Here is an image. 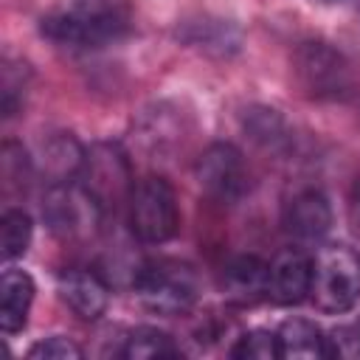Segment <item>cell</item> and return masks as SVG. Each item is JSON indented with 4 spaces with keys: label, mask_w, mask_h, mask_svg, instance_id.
<instances>
[{
    "label": "cell",
    "mask_w": 360,
    "mask_h": 360,
    "mask_svg": "<svg viewBox=\"0 0 360 360\" xmlns=\"http://www.w3.org/2000/svg\"><path fill=\"white\" fill-rule=\"evenodd\" d=\"M231 357L236 360H273L281 357L278 352V335L270 329H250L236 338V343L228 349Z\"/></svg>",
    "instance_id": "20"
},
{
    "label": "cell",
    "mask_w": 360,
    "mask_h": 360,
    "mask_svg": "<svg viewBox=\"0 0 360 360\" xmlns=\"http://www.w3.org/2000/svg\"><path fill=\"white\" fill-rule=\"evenodd\" d=\"M0 166H3V186H6V191H8L11 186H22V183L31 177V172H34L31 158H28V155L22 152V146L14 143V141H6V143H3Z\"/></svg>",
    "instance_id": "22"
},
{
    "label": "cell",
    "mask_w": 360,
    "mask_h": 360,
    "mask_svg": "<svg viewBox=\"0 0 360 360\" xmlns=\"http://www.w3.org/2000/svg\"><path fill=\"white\" fill-rule=\"evenodd\" d=\"M59 298L82 321H98L110 304V287L104 278L87 267H68L56 276Z\"/></svg>",
    "instance_id": "11"
},
{
    "label": "cell",
    "mask_w": 360,
    "mask_h": 360,
    "mask_svg": "<svg viewBox=\"0 0 360 360\" xmlns=\"http://www.w3.org/2000/svg\"><path fill=\"white\" fill-rule=\"evenodd\" d=\"M42 217L51 225L53 233L76 236V233L87 231V222L101 219L104 214L87 197V191L73 180V183H56V186L48 188L45 205H42Z\"/></svg>",
    "instance_id": "8"
},
{
    "label": "cell",
    "mask_w": 360,
    "mask_h": 360,
    "mask_svg": "<svg viewBox=\"0 0 360 360\" xmlns=\"http://www.w3.org/2000/svg\"><path fill=\"white\" fill-rule=\"evenodd\" d=\"M312 290V256L301 248H287L270 262V301L295 307L309 298Z\"/></svg>",
    "instance_id": "12"
},
{
    "label": "cell",
    "mask_w": 360,
    "mask_h": 360,
    "mask_svg": "<svg viewBox=\"0 0 360 360\" xmlns=\"http://www.w3.org/2000/svg\"><path fill=\"white\" fill-rule=\"evenodd\" d=\"M129 0H56L39 17V34L56 48L98 51L132 31Z\"/></svg>",
    "instance_id": "1"
},
{
    "label": "cell",
    "mask_w": 360,
    "mask_h": 360,
    "mask_svg": "<svg viewBox=\"0 0 360 360\" xmlns=\"http://www.w3.org/2000/svg\"><path fill=\"white\" fill-rule=\"evenodd\" d=\"M309 298L326 315L349 312L360 301V256L346 245L323 248L312 259Z\"/></svg>",
    "instance_id": "6"
},
{
    "label": "cell",
    "mask_w": 360,
    "mask_h": 360,
    "mask_svg": "<svg viewBox=\"0 0 360 360\" xmlns=\"http://www.w3.org/2000/svg\"><path fill=\"white\" fill-rule=\"evenodd\" d=\"M138 301L158 315H183L200 301V276L180 259H149L132 278Z\"/></svg>",
    "instance_id": "3"
},
{
    "label": "cell",
    "mask_w": 360,
    "mask_h": 360,
    "mask_svg": "<svg viewBox=\"0 0 360 360\" xmlns=\"http://www.w3.org/2000/svg\"><path fill=\"white\" fill-rule=\"evenodd\" d=\"M127 222L138 242L163 245L180 228V205L174 186L160 174H146L132 186L127 200Z\"/></svg>",
    "instance_id": "4"
},
{
    "label": "cell",
    "mask_w": 360,
    "mask_h": 360,
    "mask_svg": "<svg viewBox=\"0 0 360 360\" xmlns=\"http://www.w3.org/2000/svg\"><path fill=\"white\" fill-rule=\"evenodd\" d=\"M292 79L312 101L349 104L360 96V82L352 62L321 39H307L292 51Z\"/></svg>",
    "instance_id": "2"
},
{
    "label": "cell",
    "mask_w": 360,
    "mask_h": 360,
    "mask_svg": "<svg viewBox=\"0 0 360 360\" xmlns=\"http://www.w3.org/2000/svg\"><path fill=\"white\" fill-rule=\"evenodd\" d=\"M25 87H28V68H25L22 62H20V65L6 62L3 79H0V107H3V118H11V115L22 107Z\"/></svg>",
    "instance_id": "21"
},
{
    "label": "cell",
    "mask_w": 360,
    "mask_h": 360,
    "mask_svg": "<svg viewBox=\"0 0 360 360\" xmlns=\"http://www.w3.org/2000/svg\"><path fill=\"white\" fill-rule=\"evenodd\" d=\"M118 354L127 360H174L183 352L169 332L158 326H138L124 338V346Z\"/></svg>",
    "instance_id": "17"
},
{
    "label": "cell",
    "mask_w": 360,
    "mask_h": 360,
    "mask_svg": "<svg viewBox=\"0 0 360 360\" xmlns=\"http://www.w3.org/2000/svg\"><path fill=\"white\" fill-rule=\"evenodd\" d=\"M326 338H329V357H360V329L340 326Z\"/></svg>",
    "instance_id": "24"
},
{
    "label": "cell",
    "mask_w": 360,
    "mask_h": 360,
    "mask_svg": "<svg viewBox=\"0 0 360 360\" xmlns=\"http://www.w3.org/2000/svg\"><path fill=\"white\" fill-rule=\"evenodd\" d=\"M76 183L87 191V197L98 205L104 217L127 208L135 186L127 152L118 143H93L90 149H84V163Z\"/></svg>",
    "instance_id": "5"
},
{
    "label": "cell",
    "mask_w": 360,
    "mask_h": 360,
    "mask_svg": "<svg viewBox=\"0 0 360 360\" xmlns=\"http://www.w3.org/2000/svg\"><path fill=\"white\" fill-rule=\"evenodd\" d=\"M37 284L34 278L20 267H6L0 276V329L3 335L22 332L31 304H34Z\"/></svg>",
    "instance_id": "13"
},
{
    "label": "cell",
    "mask_w": 360,
    "mask_h": 360,
    "mask_svg": "<svg viewBox=\"0 0 360 360\" xmlns=\"http://www.w3.org/2000/svg\"><path fill=\"white\" fill-rule=\"evenodd\" d=\"M180 37H183V42H188L205 53H217V56H228V53L239 51V31L225 20L186 22Z\"/></svg>",
    "instance_id": "16"
},
{
    "label": "cell",
    "mask_w": 360,
    "mask_h": 360,
    "mask_svg": "<svg viewBox=\"0 0 360 360\" xmlns=\"http://www.w3.org/2000/svg\"><path fill=\"white\" fill-rule=\"evenodd\" d=\"M312 3H321V6H338V3H346V0H312Z\"/></svg>",
    "instance_id": "26"
},
{
    "label": "cell",
    "mask_w": 360,
    "mask_h": 360,
    "mask_svg": "<svg viewBox=\"0 0 360 360\" xmlns=\"http://www.w3.org/2000/svg\"><path fill=\"white\" fill-rule=\"evenodd\" d=\"M28 357H34V360H82L84 352H82V346L73 343L70 338H65V335H51V338H45V340L34 343V346L28 349Z\"/></svg>",
    "instance_id": "23"
},
{
    "label": "cell",
    "mask_w": 360,
    "mask_h": 360,
    "mask_svg": "<svg viewBox=\"0 0 360 360\" xmlns=\"http://www.w3.org/2000/svg\"><path fill=\"white\" fill-rule=\"evenodd\" d=\"M245 129L250 132V138L267 149H278L290 141V132H287V124L284 118L270 110V107H250L245 110Z\"/></svg>",
    "instance_id": "19"
},
{
    "label": "cell",
    "mask_w": 360,
    "mask_h": 360,
    "mask_svg": "<svg viewBox=\"0 0 360 360\" xmlns=\"http://www.w3.org/2000/svg\"><path fill=\"white\" fill-rule=\"evenodd\" d=\"M194 174L200 188L222 205H236L250 191V172L245 155L228 141H217L205 146L202 155L197 158Z\"/></svg>",
    "instance_id": "7"
},
{
    "label": "cell",
    "mask_w": 360,
    "mask_h": 360,
    "mask_svg": "<svg viewBox=\"0 0 360 360\" xmlns=\"http://www.w3.org/2000/svg\"><path fill=\"white\" fill-rule=\"evenodd\" d=\"M278 352L281 357H295V360H315V357H329V338L326 332L307 321V318H290L278 329Z\"/></svg>",
    "instance_id": "15"
},
{
    "label": "cell",
    "mask_w": 360,
    "mask_h": 360,
    "mask_svg": "<svg viewBox=\"0 0 360 360\" xmlns=\"http://www.w3.org/2000/svg\"><path fill=\"white\" fill-rule=\"evenodd\" d=\"M34 236V222L22 208H8L0 217V256L6 262H14L25 256Z\"/></svg>",
    "instance_id": "18"
},
{
    "label": "cell",
    "mask_w": 360,
    "mask_h": 360,
    "mask_svg": "<svg viewBox=\"0 0 360 360\" xmlns=\"http://www.w3.org/2000/svg\"><path fill=\"white\" fill-rule=\"evenodd\" d=\"M82 163H84V146L70 132H56L42 143L39 172L51 180V186L73 183L82 172Z\"/></svg>",
    "instance_id": "14"
},
{
    "label": "cell",
    "mask_w": 360,
    "mask_h": 360,
    "mask_svg": "<svg viewBox=\"0 0 360 360\" xmlns=\"http://www.w3.org/2000/svg\"><path fill=\"white\" fill-rule=\"evenodd\" d=\"M284 233L295 239L298 245H318L326 239L332 231V205L329 197L318 188H304L298 191L281 214Z\"/></svg>",
    "instance_id": "9"
},
{
    "label": "cell",
    "mask_w": 360,
    "mask_h": 360,
    "mask_svg": "<svg viewBox=\"0 0 360 360\" xmlns=\"http://www.w3.org/2000/svg\"><path fill=\"white\" fill-rule=\"evenodd\" d=\"M349 219H352V225L360 231V174L354 177L352 191H349Z\"/></svg>",
    "instance_id": "25"
},
{
    "label": "cell",
    "mask_w": 360,
    "mask_h": 360,
    "mask_svg": "<svg viewBox=\"0 0 360 360\" xmlns=\"http://www.w3.org/2000/svg\"><path fill=\"white\" fill-rule=\"evenodd\" d=\"M219 287L231 304L253 307V304L270 298V262H264L253 253L233 256L222 267Z\"/></svg>",
    "instance_id": "10"
}]
</instances>
